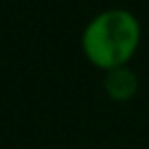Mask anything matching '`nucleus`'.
Wrapping results in <instances>:
<instances>
[{
  "label": "nucleus",
  "mask_w": 149,
  "mask_h": 149,
  "mask_svg": "<svg viewBox=\"0 0 149 149\" xmlns=\"http://www.w3.org/2000/svg\"><path fill=\"white\" fill-rule=\"evenodd\" d=\"M140 20L130 9L99 11L81 31V53L94 68L107 70L130 66L140 46Z\"/></svg>",
  "instance_id": "nucleus-1"
},
{
  "label": "nucleus",
  "mask_w": 149,
  "mask_h": 149,
  "mask_svg": "<svg viewBox=\"0 0 149 149\" xmlns=\"http://www.w3.org/2000/svg\"><path fill=\"white\" fill-rule=\"evenodd\" d=\"M140 81L138 74L130 68V66H121V68H112L103 72V90L114 103H127L138 94Z\"/></svg>",
  "instance_id": "nucleus-2"
}]
</instances>
